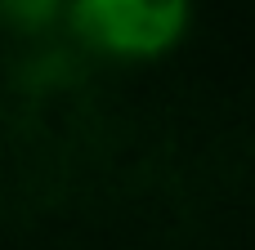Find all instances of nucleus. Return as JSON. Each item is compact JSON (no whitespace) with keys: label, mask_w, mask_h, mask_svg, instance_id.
<instances>
[{"label":"nucleus","mask_w":255,"mask_h":250,"mask_svg":"<svg viewBox=\"0 0 255 250\" xmlns=\"http://www.w3.org/2000/svg\"><path fill=\"white\" fill-rule=\"evenodd\" d=\"M72 36L112 63H157L188 40L193 0H63Z\"/></svg>","instance_id":"f257e3e1"},{"label":"nucleus","mask_w":255,"mask_h":250,"mask_svg":"<svg viewBox=\"0 0 255 250\" xmlns=\"http://www.w3.org/2000/svg\"><path fill=\"white\" fill-rule=\"evenodd\" d=\"M0 18L18 27H40L49 18H63V0H0Z\"/></svg>","instance_id":"f03ea898"}]
</instances>
